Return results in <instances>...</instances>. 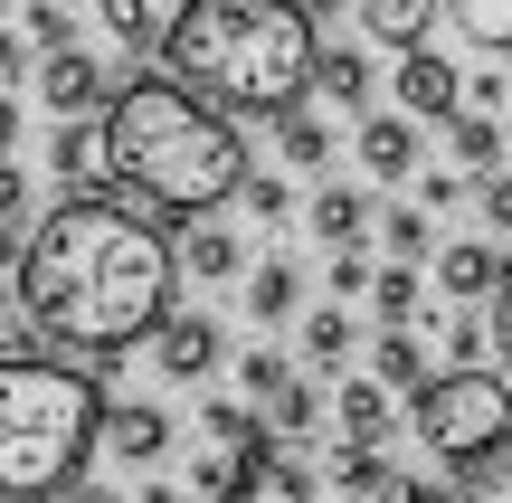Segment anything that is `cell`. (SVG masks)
Listing matches in <instances>:
<instances>
[{"mask_svg":"<svg viewBox=\"0 0 512 503\" xmlns=\"http://www.w3.org/2000/svg\"><path fill=\"white\" fill-rule=\"evenodd\" d=\"M171 295H181V247L114 190H57V209L29 228L19 314L38 323V342H57L76 361L143 352L181 314Z\"/></svg>","mask_w":512,"mask_h":503,"instance_id":"obj_1","label":"cell"},{"mask_svg":"<svg viewBox=\"0 0 512 503\" xmlns=\"http://www.w3.org/2000/svg\"><path fill=\"white\" fill-rule=\"evenodd\" d=\"M105 171L114 190L171 209V219H209V209L238 200L247 181V143L209 95H190L181 76H124L105 105Z\"/></svg>","mask_w":512,"mask_h":503,"instance_id":"obj_2","label":"cell"},{"mask_svg":"<svg viewBox=\"0 0 512 503\" xmlns=\"http://www.w3.org/2000/svg\"><path fill=\"white\" fill-rule=\"evenodd\" d=\"M313 0H181L162 29V67L219 114H285L313 95Z\"/></svg>","mask_w":512,"mask_h":503,"instance_id":"obj_3","label":"cell"},{"mask_svg":"<svg viewBox=\"0 0 512 503\" xmlns=\"http://www.w3.org/2000/svg\"><path fill=\"white\" fill-rule=\"evenodd\" d=\"M95 447H105V390L76 361H0V503H57Z\"/></svg>","mask_w":512,"mask_h":503,"instance_id":"obj_4","label":"cell"},{"mask_svg":"<svg viewBox=\"0 0 512 503\" xmlns=\"http://www.w3.org/2000/svg\"><path fill=\"white\" fill-rule=\"evenodd\" d=\"M408 437H418L437 466H484V456L512 447V380L484 371V361H456V371H437L418 399H408Z\"/></svg>","mask_w":512,"mask_h":503,"instance_id":"obj_5","label":"cell"},{"mask_svg":"<svg viewBox=\"0 0 512 503\" xmlns=\"http://www.w3.org/2000/svg\"><path fill=\"white\" fill-rule=\"evenodd\" d=\"M351 152H361V171H370L380 190H408V181L427 171V162H418V114H408V105H389V114H361Z\"/></svg>","mask_w":512,"mask_h":503,"instance_id":"obj_6","label":"cell"},{"mask_svg":"<svg viewBox=\"0 0 512 503\" xmlns=\"http://www.w3.org/2000/svg\"><path fill=\"white\" fill-rule=\"evenodd\" d=\"M29 86H38V105H48V114H105V105H114L105 57H86V48H48Z\"/></svg>","mask_w":512,"mask_h":503,"instance_id":"obj_7","label":"cell"},{"mask_svg":"<svg viewBox=\"0 0 512 503\" xmlns=\"http://www.w3.org/2000/svg\"><path fill=\"white\" fill-rule=\"evenodd\" d=\"M399 105L418 114V124H446V114H465V67L456 57H437V48H399Z\"/></svg>","mask_w":512,"mask_h":503,"instance_id":"obj_8","label":"cell"},{"mask_svg":"<svg viewBox=\"0 0 512 503\" xmlns=\"http://www.w3.org/2000/svg\"><path fill=\"white\" fill-rule=\"evenodd\" d=\"M219 361H228L219 314H171L162 333H152V371H162V380H181V390H190V380H209Z\"/></svg>","mask_w":512,"mask_h":503,"instance_id":"obj_9","label":"cell"},{"mask_svg":"<svg viewBox=\"0 0 512 503\" xmlns=\"http://www.w3.org/2000/svg\"><path fill=\"white\" fill-rule=\"evenodd\" d=\"M105 456L133 466V475H152L171 456V409H152V399H124V409H114L105 399Z\"/></svg>","mask_w":512,"mask_h":503,"instance_id":"obj_10","label":"cell"},{"mask_svg":"<svg viewBox=\"0 0 512 503\" xmlns=\"http://www.w3.org/2000/svg\"><path fill=\"white\" fill-rule=\"evenodd\" d=\"M247 266H256V257H247V238L219 219V209L181 228V276H200V285H247Z\"/></svg>","mask_w":512,"mask_h":503,"instance_id":"obj_11","label":"cell"},{"mask_svg":"<svg viewBox=\"0 0 512 503\" xmlns=\"http://www.w3.org/2000/svg\"><path fill=\"white\" fill-rule=\"evenodd\" d=\"M48 171H57V190H95V181H114V171H105V114H57V133H48Z\"/></svg>","mask_w":512,"mask_h":503,"instance_id":"obj_12","label":"cell"},{"mask_svg":"<svg viewBox=\"0 0 512 503\" xmlns=\"http://www.w3.org/2000/svg\"><path fill=\"white\" fill-rule=\"evenodd\" d=\"M304 228H313L323 247H370L380 209H370V190H361V181H323V190L304 200Z\"/></svg>","mask_w":512,"mask_h":503,"instance_id":"obj_13","label":"cell"},{"mask_svg":"<svg viewBox=\"0 0 512 503\" xmlns=\"http://www.w3.org/2000/svg\"><path fill=\"white\" fill-rule=\"evenodd\" d=\"M275 152H285V171H332L342 133H332V105H323V95H304V105L275 114Z\"/></svg>","mask_w":512,"mask_h":503,"instance_id":"obj_14","label":"cell"},{"mask_svg":"<svg viewBox=\"0 0 512 503\" xmlns=\"http://www.w3.org/2000/svg\"><path fill=\"white\" fill-rule=\"evenodd\" d=\"M503 247L494 238H446L437 247V295H456V304H484V295H494V285H503Z\"/></svg>","mask_w":512,"mask_h":503,"instance_id":"obj_15","label":"cell"},{"mask_svg":"<svg viewBox=\"0 0 512 503\" xmlns=\"http://www.w3.org/2000/svg\"><path fill=\"white\" fill-rule=\"evenodd\" d=\"M446 162L456 171H503L512 162V133H503V114H484V105H465V114H446Z\"/></svg>","mask_w":512,"mask_h":503,"instance_id":"obj_16","label":"cell"},{"mask_svg":"<svg viewBox=\"0 0 512 503\" xmlns=\"http://www.w3.org/2000/svg\"><path fill=\"white\" fill-rule=\"evenodd\" d=\"M370 371H380L399 399H418L427 380H437V361H427V342L408 333V323H380V342H370Z\"/></svg>","mask_w":512,"mask_h":503,"instance_id":"obj_17","label":"cell"},{"mask_svg":"<svg viewBox=\"0 0 512 503\" xmlns=\"http://www.w3.org/2000/svg\"><path fill=\"white\" fill-rule=\"evenodd\" d=\"M247 314L266 323V333L304 314V276H294V257H256V266H247Z\"/></svg>","mask_w":512,"mask_h":503,"instance_id":"obj_18","label":"cell"},{"mask_svg":"<svg viewBox=\"0 0 512 503\" xmlns=\"http://www.w3.org/2000/svg\"><path fill=\"white\" fill-rule=\"evenodd\" d=\"M313 95L332 114H370V48H323L313 57Z\"/></svg>","mask_w":512,"mask_h":503,"instance_id":"obj_19","label":"cell"},{"mask_svg":"<svg viewBox=\"0 0 512 503\" xmlns=\"http://www.w3.org/2000/svg\"><path fill=\"white\" fill-rule=\"evenodd\" d=\"M200 437H209V447H228V456H256L275 428H266L256 399H219V390H209V399H200Z\"/></svg>","mask_w":512,"mask_h":503,"instance_id":"obj_20","label":"cell"},{"mask_svg":"<svg viewBox=\"0 0 512 503\" xmlns=\"http://www.w3.org/2000/svg\"><path fill=\"white\" fill-rule=\"evenodd\" d=\"M294 342H304V361H313V371H342V361H351V342H361V323H351V304L332 295V304H313V314L294 323Z\"/></svg>","mask_w":512,"mask_h":503,"instance_id":"obj_21","label":"cell"},{"mask_svg":"<svg viewBox=\"0 0 512 503\" xmlns=\"http://www.w3.org/2000/svg\"><path fill=\"white\" fill-rule=\"evenodd\" d=\"M332 418H342V437H389L399 390H389L380 371H370V380H342V390H332Z\"/></svg>","mask_w":512,"mask_h":503,"instance_id":"obj_22","label":"cell"},{"mask_svg":"<svg viewBox=\"0 0 512 503\" xmlns=\"http://www.w3.org/2000/svg\"><path fill=\"white\" fill-rule=\"evenodd\" d=\"M437 10H446V0H361V29L380 38V48H427Z\"/></svg>","mask_w":512,"mask_h":503,"instance_id":"obj_23","label":"cell"},{"mask_svg":"<svg viewBox=\"0 0 512 503\" xmlns=\"http://www.w3.org/2000/svg\"><path fill=\"white\" fill-rule=\"evenodd\" d=\"M76 10H95V19H105V38H114L124 57H152V48H162V29H171L152 0H76Z\"/></svg>","mask_w":512,"mask_h":503,"instance_id":"obj_24","label":"cell"},{"mask_svg":"<svg viewBox=\"0 0 512 503\" xmlns=\"http://www.w3.org/2000/svg\"><path fill=\"white\" fill-rule=\"evenodd\" d=\"M389 475H399V466L380 456V437H342V447H332V466H323V485H332V494H380Z\"/></svg>","mask_w":512,"mask_h":503,"instance_id":"obj_25","label":"cell"},{"mask_svg":"<svg viewBox=\"0 0 512 503\" xmlns=\"http://www.w3.org/2000/svg\"><path fill=\"white\" fill-rule=\"evenodd\" d=\"M256 494H266V503H313V494H323V475H313L294 447H275V437H266V447H256Z\"/></svg>","mask_w":512,"mask_h":503,"instance_id":"obj_26","label":"cell"},{"mask_svg":"<svg viewBox=\"0 0 512 503\" xmlns=\"http://www.w3.org/2000/svg\"><path fill=\"white\" fill-rule=\"evenodd\" d=\"M380 257H408V266H427V257H437V219H427V200L380 209Z\"/></svg>","mask_w":512,"mask_h":503,"instance_id":"obj_27","label":"cell"},{"mask_svg":"<svg viewBox=\"0 0 512 503\" xmlns=\"http://www.w3.org/2000/svg\"><path fill=\"white\" fill-rule=\"evenodd\" d=\"M446 19H456V38H465V48L512 57V0H446Z\"/></svg>","mask_w":512,"mask_h":503,"instance_id":"obj_28","label":"cell"},{"mask_svg":"<svg viewBox=\"0 0 512 503\" xmlns=\"http://www.w3.org/2000/svg\"><path fill=\"white\" fill-rule=\"evenodd\" d=\"M418 304H427V276L408 257H380V276H370V314H380V323H408Z\"/></svg>","mask_w":512,"mask_h":503,"instance_id":"obj_29","label":"cell"},{"mask_svg":"<svg viewBox=\"0 0 512 503\" xmlns=\"http://www.w3.org/2000/svg\"><path fill=\"white\" fill-rule=\"evenodd\" d=\"M294 380H304V371H294V361L275 352V342H256V352H238V390L256 399V409H275V399H285Z\"/></svg>","mask_w":512,"mask_h":503,"instance_id":"obj_30","label":"cell"},{"mask_svg":"<svg viewBox=\"0 0 512 503\" xmlns=\"http://www.w3.org/2000/svg\"><path fill=\"white\" fill-rule=\"evenodd\" d=\"M238 209H247L256 228H285L294 219V181H285V171H247V181H238Z\"/></svg>","mask_w":512,"mask_h":503,"instance_id":"obj_31","label":"cell"},{"mask_svg":"<svg viewBox=\"0 0 512 503\" xmlns=\"http://www.w3.org/2000/svg\"><path fill=\"white\" fill-rule=\"evenodd\" d=\"M19 29L38 38V57H48V48H76V0H19Z\"/></svg>","mask_w":512,"mask_h":503,"instance_id":"obj_32","label":"cell"},{"mask_svg":"<svg viewBox=\"0 0 512 503\" xmlns=\"http://www.w3.org/2000/svg\"><path fill=\"white\" fill-rule=\"evenodd\" d=\"M446 503H512V447L484 456V466H465L456 485H446Z\"/></svg>","mask_w":512,"mask_h":503,"instance_id":"obj_33","label":"cell"},{"mask_svg":"<svg viewBox=\"0 0 512 503\" xmlns=\"http://www.w3.org/2000/svg\"><path fill=\"white\" fill-rule=\"evenodd\" d=\"M313 418H323V390H313V380H294V390H285V399L266 409V428H275V437H304Z\"/></svg>","mask_w":512,"mask_h":503,"instance_id":"obj_34","label":"cell"},{"mask_svg":"<svg viewBox=\"0 0 512 503\" xmlns=\"http://www.w3.org/2000/svg\"><path fill=\"white\" fill-rule=\"evenodd\" d=\"M370 276H380V266H370V247H332V276H323V285H332L342 304H361V295H370Z\"/></svg>","mask_w":512,"mask_h":503,"instance_id":"obj_35","label":"cell"},{"mask_svg":"<svg viewBox=\"0 0 512 503\" xmlns=\"http://www.w3.org/2000/svg\"><path fill=\"white\" fill-rule=\"evenodd\" d=\"M465 181H475V171H456V162H446V171H418V181H408V200H427V209H456V200H465Z\"/></svg>","mask_w":512,"mask_h":503,"instance_id":"obj_36","label":"cell"},{"mask_svg":"<svg viewBox=\"0 0 512 503\" xmlns=\"http://www.w3.org/2000/svg\"><path fill=\"white\" fill-rule=\"evenodd\" d=\"M19 76H38V38L0 19V86H19Z\"/></svg>","mask_w":512,"mask_h":503,"instance_id":"obj_37","label":"cell"},{"mask_svg":"<svg viewBox=\"0 0 512 503\" xmlns=\"http://www.w3.org/2000/svg\"><path fill=\"white\" fill-rule=\"evenodd\" d=\"M475 200H484V228H503V238H512V162H503V171H484Z\"/></svg>","mask_w":512,"mask_h":503,"instance_id":"obj_38","label":"cell"},{"mask_svg":"<svg viewBox=\"0 0 512 503\" xmlns=\"http://www.w3.org/2000/svg\"><path fill=\"white\" fill-rule=\"evenodd\" d=\"M0 228H29V171L0 152Z\"/></svg>","mask_w":512,"mask_h":503,"instance_id":"obj_39","label":"cell"},{"mask_svg":"<svg viewBox=\"0 0 512 503\" xmlns=\"http://www.w3.org/2000/svg\"><path fill=\"white\" fill-rule=\"evenodd\" d=\"M484 333H494V361H512V266H503L494 295H484Z\"/></svg>","mask_w":512,"mask_h":503,"instance_id":"obj_40","label":"cell"},{"mask_svg":"<svg viewBox=\"0 0 512 503\" xmlns=\"http://www.w3.org/2000/svg\"><path fill=\"white\" fill-rule=\"evenodd\" d=\"M370 503H446V485H427V475H389Z\"/></svg>","mask_w":512,"mask_h":503,"instance_id":"obj_41","label":"cell"},{"mask_svg":"<svg viewBox=\"0 0 512 503\" xmlns=\"http://www.w3.org/2000/svg\"><path fill=\"white\" fill-rule=\"evenodd\" d=\"M29 333H38V323H29V314H10V304H0V361H10V352H29Z\"/></svg>","mask_w":512,"mask_h":503,"instance_id":"obj_42","label":"cell"},{"mask_svg":"<svg viewBox=\"0 0 512 503\" xmlns=\"http://www.w3.org/2000/svg\"><path fill=\"white\" fill-rule=\"evenodd\" d=\"M0 152H19V86H0Z\"/></svg>","mask_w":512,"mask_h":503,"instance_id":"obj_43","label":"cell"},{"mask_svg":"<svg viewBox=\"0 0 512 503\" xmlns=\"http://www.w3.org/2000/svg\"><path fill=\"white\" fill-rule=\"evenodd\" d=\"M57 503H124V494H114V485H95V475H76V485L57 494Z\"/></svg>","mask_w":512,"mask_h":503,"instance_id":"obj_44","label":"cell"},{"mask_svg":"<svg viewBox=\"0 0 512 503\" xmlns=\"http://www.w3.org/2000/svg\"><path fill=\"white\" fill-rule=\"evenodd\" d=\"M143 503H190L181 485H162V475H152V485H143Z\"/></svg>","mask_w":512,"mask_h":503,"instance_id":"obj_45","label":"cell"},{"mask_svg":"<svg viewBox=\"0 0 512 503\" xmlns=\"http://www.w3.org/2000/svg\"><path fill=\"white\" fill-rule=\"evenodd\" d=\"M0 19H10V0H0Z\"/></svg>","mask_w":512,"mask_h":503,"instance_id":"obj_46","label":"cell"},{"mask_svg":"<svg viewBox=\"0 0 512 503\" xmlns=\"http://www.w3.org/2000/svg\"><path fill=\"white\" fill-rule=\"evenodd\" d=\"M247 503H266V494H247Z\"/></svg>","mask_w":512,"mask_h":503,"instance_id":"obj_47","label":"cell"}]
</instances>
